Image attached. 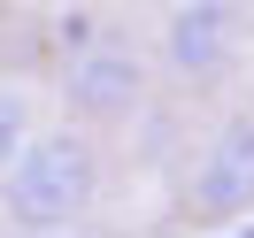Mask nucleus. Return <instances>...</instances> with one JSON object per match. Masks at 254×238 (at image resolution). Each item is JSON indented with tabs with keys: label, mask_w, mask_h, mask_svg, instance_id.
<instances>
[{
	"label": "nucleus",
	"mask_w": 254,
	"mask_h": 238,
	"mask_svg": "<svg viewBox=\"0 0 254 238\" xmlns=\"http://www.w3.org/2000/svg\"><path fill=\"white\" fill-rule=\"evenodd\" d=\"M31 93H23V85H0V169H8V161H16V146L31 139Z\"/></svg>",
	"instance_id": "39448f33"
},
{
	"label": "nucleus",
	"mask_w": 254,
	"mask_h": 238,
	"mask_svg": "<svg viewBox=\"0 0 254 238\" xmlns=\"http://www.w3.org/2000/svg\"><path fill=\"white\" fill-rule=\"evenodd\" d=\"M162 62L177 85H216L239 62V0H177L162 23Z\"/></svg>",
	"instance_id": "20e7f679"
},
{
	"label": "nucleus",
	"mask_w": 254,
	"mask_h": 238,
	"mask_svg": "<svg viewBox=\"0 0 254 238\" xmlns=\"http://www.w3.org/2000/svg\"><path fill=\"white\" fill-rule=\"evenodd\" d=\"M185 215L192 223H239L254 215V108L223 115L200 146V169L185 185Z\"/></svg>",
	"instance_id": "f03ea898"
},
{
	"label": "nucleus",
	"mask_w": 254,
	"mask_h": 238,
	"mask_svg": "<svg viewBox=\"0 0 254 238\" xmlns=\"http://www.w3.org/2000/svg\"><path fill=\"white\" fill-rule=\"evenodd\" d=\"M93 39H100V16H93V8H69V16L54 23V47H62V54H77V47H93Z\"/></svg>",
	"instance_id": "423d86ee"
},
{
	"label": "nucleus",
	"mask_w": 254,
	"mask_h": 238,
	"mask_svg": "<svg viewBox=\"0 0 254 238\" xmlns=\"http://www.w3.org/2000/svg\"><path fill=\"white\" fill-rule=\"evenodd\" d=\"M139 93H146V62L124 47V39L100 31L93 47L62 54V108L77 115L85 131L93 123H124V115L139 108Z\"/></svg>",
	"instance_id": "7ed1b4c3"
},
{
	"label": "nucleus",
	"mask_w": 254,
	"mask_h": 238,
	"mask_svg": "<svg viewBox=\"0 0 254 238\" xmlns=\"http://www.w3.org/2000/svg\"><path fill=\"white\" fill-rule=\"evenodd\" d=\"M0 207L16 231H69L100 207V146L93 131H31L16 146V161L0 169Z\"/></svg>",
	"instance_id": "f257e3e1"
}]
</instances>
